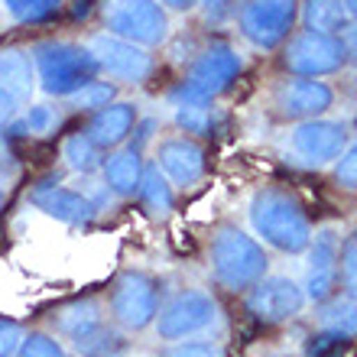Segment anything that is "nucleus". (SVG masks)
Listing matches in <instances>:
<instances>
[{"label": "nucleus", "mask_w": 357, "mask_h": 357, "mask_svg": "<svg viewBox=\"0 0 357 357\" xmlns=\"http://www.w3.org/2000/svg\"><path fill=\"white\" fill-rule=\"evenodd\" d=\"M250 225L270 247L282 254H302L312 241V225L305 208L280 188H264L250 202Z\"/></svg>", "instance_id": "obj_1"}, {"label": "nucleus", "mask_w": 357, "mask_h": 357, "mask_svg": "<svg viewBox=\"0 0 357 357\" xmlns=\"http://www.w3.org/2000/svg\"><path fill=\"white\" fill-rule=\"evenodd\" d=\"M33 66L39 72V85L46 94L56 98H72L85 85H91L101 66L91 56L88 46H75V43H39L33 49Z\"/></svg>", "instance_id": "obj_2"}, {"label": "nucleus", "mask_w": 357, "mask_h": 357, "mask_svg": "<svg viewBox=\"0 0 357 357\" xmlns=\"http://www.w3.org/2000/svg\"><path fill=\"white\" fill-rule=\"evenodd\" d=\"M266 266H270V260H266L264 247L250 234L231 225L218 227V234L211 237V270L225 289H250L257 280H264Z\"/></svg>", "instance_id": "obj_3"}, {"label": "nucleus", "mask_w": 357, "mask_h": 357, "mask_svg": "<svg viewBox=\"0 0 357 357\" xmlns=\"http://www.w3.org/2000/svg\"><path fill=\"white\" fill-rule=\"evenodd\" d=\"M107 33L123 36L137 46H160L169 33L166 10L156 0H98Z\"/></svg>", "instance_id": "obj_4"}, {"label": "nucleus", "mask_w": 357, "mask_h": 357, "mask_svg": "<svg viewBox=\"0 0 357 357\" xmlns=\"http://www.w3.org/2000/svg\"><path fill=\"white\" fill-rule=\"evenodd\" d=\"M241 56L227 46H211L195 59V66L188 72L178 88H172V101L176 104H208L211 98L225 91L237 75H241Z\"/></svg>", "instance_id": "obj_5"}, {"label": "nucleus", "mask_w": 357, "mask_h": 357, "mask_svg": "<svg viewBox=\"0 0 357 357\" xmlns=\"http://www.w3.org/2000/svg\"><path fill=\"white\" fill-rule=\"evenodd\" d=\"M156 312H160L156 280L140 270L121 273L111 289V319L127 331H143L156 321Z\"/></svg>", "instance_id": "obj_6"}, {"label": "nucleus", "mask_w": 357, "mask_h": 357, "mask_svg": "<svg viewBox=\"0 0 357 357\" xmlns=\"http://www.w3.org/2000/svg\"><path fill=\"white\" fill-rule=\"evenodd\" d=\"M218 321V302L205 289H185L156 312V335L162 341H182L208 331Z\"/></svg>", "instance_id": "obj_7"}, {"label": "nucleus", "mask_w": 357, "mask_h": 357, "mask_svg": "<svg viewBox=\"0 0 357 357\" xmlns=\"http://www.w3.org/2000/svg\"><path fill=\"white\" fill-rule=\"evenodd\" d=\"M344 59H348V49H344L341 36L305 29V33H299V36L286 46L282 66L302 78H319V75L338 72V68L344 66Z\"/></svg>", "instance_id": "obj_8"}, {"label": "nucleus", "mask_w": 357, "mask_h": 357, "mask_svg": "<svg viewBox=\"0 0 357 357\" xmlns=\"http://www.w3.org/2000/svg\"><path fill=\"white\" fill-rule=\"evenodd\" d=\"M299 17V0H247L241 10V33L257 49H276Z\"/></svg>", "instance_id": "obj_9"}, {"label": "nucleus", "mask_w": 357, "mask_h": 357, "mask_svg": "<svg viewBox=\"0 0 357 357\" xmlns=\"http://www.w3.org/2000/svg\"><path fill=\"white\" fill-rule=\"evenodd\" d=\"M305 305V289L289 276H264L247 289V312L264 325H282Z\"/></svg>", "instance_id": "obj_10"}, {"label": "nucleus", "mask_w": 357, "mask_h": 357, "mask_svg": "<svg viewBox=\"0 0 357 357\" xmlns=\"http://www.w3.org/2000/svg\"><path fill=\"white\" fill-rule=\"evenodd\" d=\"M88 49L91 56L98 59L101 72L121 78V82H130V85H140L146 82L153 72V56L143 46L130 43L123 36H114V33H94L88 39Z\"/></svg>", "instance_id": "obj_11"}, {"label": "nucleus", "mask_w": 357, "mask_h": 357, "mask_svg": "<svg viewBox=\"0 0 357 357\" xmlns=\"http://www.w3.org/2000/svg\"><path fill=\"white\" fill-rule=\"evenodd\" d=\"M344 146H348V130L338 121L309 117V121L296 123L289 133L292 156L299 162H305V166H325V162L338 160Z\"/></svg>", "instance_id": "obj_12"}, {"label": "nucleus", "mask_w": 357, "mask_h": 357, "mask_svg": "<svg viewBox=\"0 0 357 357\" xmlns=\"http://www.w3.org/2000/svg\"><path fill=\"white\" fill-rule=\"evenodd\" d=\"M309 264H305V299H328L338 282V231L325 227L309 241Z\"/></svg>", "instance_id": "obj_13"}, {"label": "nucleus", "mask_w": 357, "mask_h": 357, "mask_svg": "<svg viewBox=\"0 0 357 357\" xmlns=\"http://www.w3.org/2000/svg\"><path fill=\"white\" fill-rule=\"evenodd\" d=\"M335 101V91H331L325 82H315V78H299V82H286L276 91V107H280L282 117H296V121H309V117H319L325 114Z\"/></svg>", "instance_id": "obj_14"}, {"label": "nucleus", "mask_w": 357, "mask_h": 357, "mask_svg": "<svg viewBox=\"0 0 357 357\" xmlns=\"http://www.w3.org/2000/svg\"><path fill=\"white\" fill-rule=\"evenodd\" d=\"M156 166L162 169V176L172 178L176 185H195L198 178L205 176V150L198 143L185 140V137H172L162 140L156 150Z\"/></svg>", "instance_id": "obj_15"}, {"label": "nucleus", "mask_w": 357, "mask_h": 357, "mask_svg": "<svg viewBox=\"0 0 357 357\" xmlns=\"http://www.w3.org/2000/svg\"><path fill=\"white\" fill-rule=\"evenodd\" d=\"M133 123H137V107L127 101L121 104H104L98 107L91 117V123L85 127V137L98 146V150H114L130 137Z\"/></svg>", "instance_id": "obj_16"}, {"label": "nucleus", "mask_w": 357, "mask_h": 357, "mask_svg": "<svg viewBox=\"0 0 357 357\" xmlns=\"http://www.w3.org/2000/svg\"><path fill=\"white\" fill-rule=\"evenodd\" d=\"M33 205L39 211H46L49 218L56 221H66V225H85L94 215V202L85 198L82 192H72V188H59V185H43L33 192Z\"/></svg>", "instance_id": "obj_17"}, {"label": "nucleus", "mask_w": 357, "mask_h": 357, "mask_svg": "<svg viewBox=\"0 0 357 357\" xmlns=\"http://www.w3.org/2000/svg\"><path fill=\"white\" fill-rule=\"evenodd\" d=\"M52 325H56L62 338L78 344V341H85L88 335H94L104 325V305L98 299H78L72 305H66V309H59L52 315Z\"/></svg>", "instance_id": "obj_18"}, {"label": "nucleus", "mask_w": 357, "mask_h": 357, "mask_svg": "<svg viewBox=\"0 0 357 357\" xmlns=\"http://www.w3.org/2000/svg\"><path fill=\"white\" fill-rule=\"evenodd\" d=\"M36 85V66L33 56L20 46H7L0 49V88L10 91L17 101H26Z\"/></svg>", "instance_id": "obj_19"}, {"label": "nucleus", "mask_w": 357, "mask_h": 357, "mask_svg": "<svg viewBox=\"0 0 357 357\" xmlns=\"http://www.w3.org/2000/svg\"><path fill=\"white\" fill-rule=\"evenodd\" d=\"M140 176H143V160H140V150H133V146L104 160V182H107V188L114 195H123V198L137 195Z\"/></svg>", "instance_id": "obj_20"}, {"label": "nucleus", "mask_w": 357, "mask_h": 357, "mask_svg": "<svg viewBox=\"0 0 357 357\" xmlns=\"http://www.w3.org/2000/svg\"><path fill=\"white\" fill-rule=\"evenodd\" d=\"M137 195H140L143 208L150 211V215H169L172 205H176V198H172V185L169 178L162 176V169L153 162V166H146L140 176V188H137Z\"/></svg>", "instance_id": "obj_21"}, {"label": "nucleus", "mask_w": 357, "mask_h": 357, "mask_svg": "<svg viewBox=\"0 0 357 357\" xmlns=\"http://www.w3.org/2000/svg\"><path fill=\"white\" fill-rule=\"evenodd\" d=\"M302 20H305V29H315V33H341L351 23V13L344 0H309L302 7Z\"/></svg>", "instance_id": "obj_22"}, {"label": "nucleus", "mask_w": 357, "mask_h": 357, "mask_svg": "<svg viewBox=\"0 0 357 357\" xmlns=\"http://www.w3.org/2000/svg\"><path fill=\"white\" fill-rule=\"evenodd\" d=\"M319 325L331 335L351 338L357 335V302L354 299H335L319 312Z\"/></svg>", "instance_id": "obj_23"}, {"label": "nucleus", "mask_w": 357, "mask_h": 357, "mask_svg": "<svg viewBox=\"0 0 357 357\" xmlns=\"http://www.w3.org/2000/svg\"><path fill=\"white\" fill-rule=\"evenodd\" d=\"M75 351L82 357H121L127 351V338H123L121 331H114L107 321H104L101 328L88 335L85 341H78Z\"/></svg>", "instance_id": "obj_24"}, {"label": "nucleus", "mask_w": 357, "mask_h": 357, "mask_svg": "<svg viewBox=\"0 0 357 357\" xmlns=\"http://www.w3.org/2000/svg\"><path fill=\"white\" fill-rule=\"evenodd\" d=\"M62 160L68 162V169L75 172H91L101 166V153L88 140L85 133H72L66 143H62Z\"/></svg>", "instance_id": "obj_25"}, {"label": "nucleus", "mask_w": 357, "mask_h": 357, "mask_svg": "<svg viewBox=\"0 0 357 357\" xmlns=\"http://www.w3.org/2000/svg\"><path fill=\"white\" fill-rule=\"evenodd\" d=\"M59 7H62V0H3V10L17 23H43Z\"/></svg>", "instance_id": "obj_26"}, {"label": "nucleus", "mask_w": 357, "mask_h": 357, "mask_svg": "<svg viewBox=\"0 0 357 357\" xmlns=\"http://www.w3.org/2000/svg\"><path fill=\"white\" fill-rule=\"evenodd\" d=\"M176 123L185 133L208 137V133H211V107H205V104H178L176 107Z\"/></svg>", "instance_id": "obj_27"}, {"label": "nucleus", "mask_w": 357, "mask_h": 357, "mask_svg": "<svg viewBox=\"0 0 357 357\" xmlns=\"http://www.w3.org/2000/svg\"><path fill=\"white\" fill-rule=\"evenodd\" d=\"M17 357H68V354L52 335L33 331V335H23V344H20Z\"/></svg>", "instance_id": "obj_28"}, {"label": "nucleus", "mask_w": 357, "mask_h": 357, "mask_svg": "<svg viewBox=\"0 0 357 357\" xmlns=\"http://www.w3.org/2000/svg\"><path fill=\"white\" fill-rule=\"evenodd\" d=\"M111 98H114V85H107V82H91V85H85L82 91L72 94V101L82 111H98L104 104H111Z\"/></svg>", "instance_id": "obj_29"}, {"label": "nucleus", "mask_w": 357, "mask_h": 357, "mask_svg": "<svg viewBox=\"0 0 357 357\" xmlns=\"http://www.w3.org/2000/svg\"><path fill=\"white\" fill-rule=\"evenodd\" d=\"M341 280H344V289H348V296L357 302V234L348 237L344 241V247H341Z\"/></svg>", "instance_id": "obj_30"}, {"label": "nucleus", "mask_w": 357, "mask_h": 357, "mask_svg": "<svg viewBox=\"0 0 357 357\" xmlns=\"http://www.w3.org/2000/svg\"><path fill=\"white\" fill-rule=\"evenodd\" d=\"M160 357H225V351L215 341H178V344L162 351Z\"/></svg>", "instance_id": "obj_31"}, {"label": "nucleus", "mask_w": 357, "mask_h": 357, "mask_svg": "<svg viewBox=\"0 0 357 357\" xmlns=\"http://www.w3.org/2000/svg\"><path fill=\"white\" fill-rule=\"evenodd\" d=\"M335 178H338L344 188L357 192V140L351 146H344L338 156V166H335Z\"/></svg>", "instance_id": "obj_32"}, {"label": "nucleus", "mask_w": 357, "mask_h": 357, "mask_svg": "<svg viewBox=\"0 0 357 357\" xmlns=\"http://www.w3.org/2000/svg\"><path fill=\"white\" fill-rule=\"evenodd\" d=\"M23 335H26V331L20 328L17 321L0 319V357H13V354H17L20 344H23Z\"/></svg>", "instance_id": "obj_33"}, {"label": "nucleus", "mask_w": 357, "mask_h": 357, "mask_svg": "<svg viewBox=\"0 0 357 357\" xmlns=\"http://www.w3.org/2000/svg\"><path fill=\"white\" fill-rule=\"evenodd\" d=\"M52 123H56V111H52L49 104H36V107H29V114H26V130L29 133H49Z\"/></svg>", "instance_id": "obj_34"}, {"label": "nucleus", "mask_w": 357, "mask_h": 357, "mask_svg": "<svg viewBox=\"0 0 357 357\" xmlns=\"http://www.w3.org/2000/svg\"><path fill=\"white\" fill-rule=\"evenodd\" d=\"M344 344V338L341 335H331V331H325L321 338H312V344H309V357H331L335 351Z\"/></svg>", "instance_id": "obj_35"}, {"label": "nucleus", "mask_w": 357, "mask_h": 357, "mask_svg": "<svg viewBox=\"0 0 357 357\" xmlns=\"http://www.w3.org/2000/svg\"><path fill=\"white\" fill-rule=\"evenodd\" d=\"M237 0H202V10H205L208 20H225L231 10H234Z\"/></svg>", "instance_id": "obj_36"}, {"label": "nucleus", "mask_w": 357, "mask_h": 357, "mask_svg": "<svg viewBox=\"0 0 357 357\" xmlns=\"http://www.w3.org/2000/svg\"><path fill=\"white\" fill-rule=\"evenodd\" d=\"M13 114H17V98L0 88V130H3V127L13 121Z\"/></svg>", "instance_id": "obj_37"}, {"label": "nucleus", "mask_w": 357, "mask_h": 357, "mask_svg": "<svg viewBox=\"0 0 357 357\" xmlns=\"http://www.w3.org/2000/svg\"><path fill=\"white\" fill-rule=\"evenodd\" d=\"M341 43L348 49V56L357 59V23H348V26H344V39H341Z\"/></svg>", "instance_id": "obj_38"}, {"label": "nucleus", "mask_w": 357, "mask_h": 357, "mask_svg": "<svg viewBox=\"0 0 357 357\" xmlns=\"http://www.w3.org/2000/svg\"><path fill=\"white\" fill-rule=\"evenodd\" d=\"M160 7H166V10H192L198 3V0H156Z\"/></svg>", "instance_id": "obj_39"}, {"label": "nucleus", "mask_w": 357, "mask_h": 357, "mask_svg": "<svg viewBox=\"0 0 357 357\" xmlns=\"http://www.w3.org/2000/svg\"><path fill=\"white\" fill-rule=\"evenodd\" d=\"M72 17H75V20H85V17H88V0H75V7H72Z\"/></svg>", "instance_id": "obj_40"}, {"label": "nucleus", "mask_w": 357, "mask_h": 357, "mask_svg": "<svg viewBox=\"0 0 357 357\" xmlns=\"http://www.w3.org/2000/svg\"><path fill=\"white\" fill-rule=\"evenodd\" d=\"M344 7H348V13L357 20V0H344Z\"/></svg>", "instance_id": "obj_41"}, {"label": "nucleus", "mask_w": 357, "mask_h": 357, "mask_svg": "<svg viewBox=\"0 0 357 357\" xmlns=\"http://www.w3.org/2000/svg\"><path fill=\"white\" fill-rule=\"evenodd\" d=\"M0 205H3V192H0Z\"/></svg>", "instance_id": "obj_42"}]
</instances>
